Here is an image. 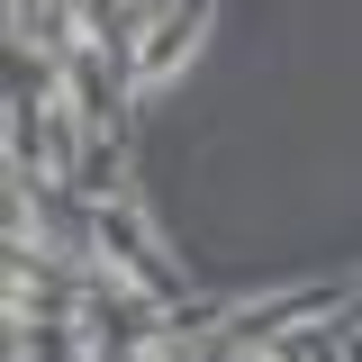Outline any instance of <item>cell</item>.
<instances>
[{"instance_id": "cell-1", "label": "cell", "mask_w": 362, "mask_h": 362, "mask_svg": "<svg viewBox=\"0 0 362 362\" xmlns=\"http://www.w3.org/2000/svg\"><path fill=\"white\" fill-rule=\"evenodd\" d=\"M209 9H218V0H163V9L145 18L136 54H127V82H136V90H163L181 64L199 54V37H209Z\"/></svg>"}, {"instance_id": "cell-2", "label": "cell", "mask_w": 362, "mask_h": 362, "mask_svg": "<svg viewBox=\"0 0 362 362\" xmlns=\"http://www.w3.org/2000/svg\"><path fill=\"white\" fill-rule=\"evenodd\" d=\"M136 362H173V354H136Z\"/></svg>"}]
</instances>
